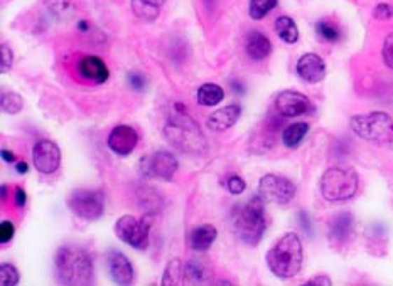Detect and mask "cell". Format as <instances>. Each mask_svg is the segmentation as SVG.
<instances>
[{
    "label": "cell",
    "instance_id": "obj_1",
    "mask_svg": "<svg viewBox=\"0 0 393 286\" xmlns=\"http://www.w3.org/2000/svg\"><path fill=\"white\" fill-rule=\"evenodd\" d=\"M164 136L174 148L188 155H206L208 140L201 127L186 111H174L164 127Z\"/></svg>",
    "mask_w": 393,
    "mask_h": 286
},
{
    "label": "cell",
    "instance_id": "obj_2",
    "mask_svg": "<svg viewBox=\"0 0 393 286\" xmlns=\"http://www.w3.org/2000/svg\"><path fill=\"white\" fill-rule=\"evenodd\" d=\"M231 229L243 243L256 246L267 229L266 201L260 196L251 197L245 204L233 206L230 213Z\"/></svg>",
    "mask_w": 393,
    "mask_h": 286
},
{
    "label": "cell",
    "instance_id": "obj_3",
    "mask_svg": "<svg viewBox=\"0 0 393 286\" xmlns=\"http://www.w3.org/2000/svg\"><path fill=\"white\" fill-rule=\"evenodd\" d=\"M302 259H304L302 243L296 233L284 234L267 252L268 268L280 280L296 276L302 268Z\"/></svg>",
    "mask_w": 393,
    "mask_h": 286
},
{
    "label": "cell",
    "instance_id": "obj_4",
    "mask_svg": "<svg viewBox=\"0 0 393 286\" xmlns=\"http://www.w3.org/2000/svg\"><path fill=\"white\" fill-rule=\"evenodd\" d=\"M55 268L57 280L64 285H88L93 280L92 258L80 248H60Z\"/></svg>",
    "mask_w": 393,
    "mask_h": 286
},
{
    "label": "cell",
    "instance_id": "obj_5",
    "mask_svg": "<svg viewBox=\"0 0 393 286\" xmlns=\"http://www.w3.org/2000/svg\"><path fill=\"white\" fill-rule=\"evenodd\" d=\"M351 130L366 142L393 148V118L383 111L357 115L350 120Z\"/></svg>",
    "mask_w": 393,
    "mask_h": 286
},
{
    "label": "cell",
    "instance_id": "obj_6",
    "mask_svg": "<svg viewBox=\"0 0 393 286\" xmlns=\"http://www.w3.org/2000/svg\"><path fill=\"white\" fill-rule=\"evenodd\" d=\"M358 173L350 167H331L321 177V194L329 202H343L357 194Z\"/></svg>",
    "mask_w": 393,
    "mask_h": 286
},
{
    "label": "cell",
    "instance_id": "obj_7",
    "mask_svg": "<svg viewBox=\"0 0 393 286\" xmlns=\"http://www.w3.org/2000/svg\"><path fill=\"white\" fill-rule=\"evenodd\" d=\"M66 204L73 214L85 221H97L105 213V196L102 190L78 189L69 194Z\"/></svg>",
    "mask_w": 393,
    "mask_h": 286
},
{
    "label": "cell",
    "instance_id": "obj_8",
    "mask_svg": "<svg viewBox=\"0 0 393 286\" xmlns=\"http://www.w3.org/2000/svg\"><path fill=\"white\" fill-rule=\"evenodd\" d=\"M151 217L137 219L134 215H122L115 224V234L120 241L128 244L134 250L144 251L149 246V234H151Z\"/></svg>",
    "mask_w": 393,
    "mask_h": 286
},
{
    "label": "cell",
    "instance_id": "obj_9",
    "mask_svg": "<svg viewBox=\"0 0 393 286\" xmlns=\"http://www.w3.org/2000/svg\"><path fill=\"white\" fill-rule=\"evenodd\" d=\"M296 185L294 182L285 179L282 176H275V173H267L260 179L258 184V196L266 202L272 204H289L294 197H296Z\"/></svg>",
    "mask_w": 393,
    "mask_h": 286
},
{
    "label": "cell",
    "instance_id": "obj_10",
    "mask_svg": "<svg viewBox=\"0 0 393 286\" xmlns=\"http://www.w3.org/2000/svg\"><path fill=\"white\" fill-rule=\"evenodd\" d=\"M179 169V162L171 152L159 150L152 155L142 157L140 160V173L147 179H160V180H172L174 173Z\"/></svg>",
    "mask_w": 393,
    "mask_h": 286
},
{
    "label": "cell",
    "instance_id": "obj_11",
    "mask_svg": "<svg viewBox=\"0 0 393 286\" xmlns=\"http://www.w3.org/2000/svg\"><path fill=\"white\" fill-rule=\"evenodd\" d=\"M32 164L44 176L55 173L61 165V150L51 140H39L32 148Z\"/></svg>",
    "mask_w": 393,
    "mask_h": 286
},
{
    "label": "cell",
    "instance_id": "obj_12",
    "mask_svg": "<svg viewBox=\"0 0 393 286\" xmlns=\"http://www.w3.org/2000/svg\"><path fill=\"white\" fill-rule=\"evenodd\" d=\"M275 108L285 118L302 117V115H308L309 111H312L311 99L305 94L299 93V91L292 90H285L282 93H279V96L275 99Z\"/></svg>",
    "mask_w": 393,
    "mask_h": 286
},
{
    "label": "cell",
    "instance_id": "obj_13",
    "mask_svg": "<svg viewBox=\"0 0 393 286\" xmlns=\"http://www.w3.org/2000/svg\"><path fill=\"white\" fill-rule=\"evenodd\" d=\"M106 143H109V148L113 153H117L120 157H127L137 147L139 134L135 131V128L128 125H118L110 131Z\"/></svg>",
    "mask_w": 393,
    "mask_h": 286
},
{
    "label": "cell",
    "instance_id": "obj_14",
    "mask_svg": "<svg viewBox=\"0 0 393 286\" xmlns=\"http://www.w3.org/2000/svg\"><path fill=\"white\" fill-rule=\"evenodd\" d=\"M296 69L301 80H304L305 83H311V85L321 83L326 78L324 61H322L321 56H317V54L314 52L301 56V59L297 61Z\"/></svg>",
    "mask_w": 393,
    "mask_h": 286
},
{
    "label": "cell",
    "instance_id": "obj_15",
    "mask_svg": "<svg viewBox=\"0 0 393 286\" xmlns=\"http://www.w3.org/2000/svg\"><path fill=\"white\" fill-rule=\"evenodd\" d=\"M109 271L115 285H130L134 281V266L123 252L110 251L106 256Z\"/></svg>",
    "mask_w": 393,
    "mask_h": 286
},
{
    "label": "cell",
    "instance_id": "obj_16",
    "mask_svg": "<svg viewBox=\"0 0 393 286\" xmlns=\"http://www.w3.org/2000/svg\"><path fill=\"white\" fill-rule=\"evenodd\" d=\"M78 73L81 74V78L95 83V85H103L110 78L109 68L98 56L81 57L78 61Z\"/></svg>",
    "mask_w": 393,
    "mask_h": 286
},
{
    "label": "cell",
    "instance_id": "obj_17",
    "mask_svg": "<svg viewBox=\"0 0 393 286\" xmlns=\"http://www.w3.org/2000/svg\"><path fill=\"white\" fill-rule=\"evenodd\" d=\"M240 115H242V108L238 105H228L221 110L214 111L213 115H209V118L206 120V127L209 128L211 131H221L230 130L231 127L240 120Z\"/></svg>",
    "mask_w": 393,
    "mask_h": 286
},
{
    "label": "cell",
    "instance_id": "obj_18",
    "mask_svg": "<svg viewBox=\"0 0 393 286\" xmlns=\"http://www.w3.org/2000/svg\"><path fill=\"white\" fill-rule=\"evenodd\" d=\"M245 49H247V54L250 59L262 61L272 52V43L266 34H262V32H258V31H254V32H250L247 37Z\"/></svg>",
    "mask_w": 393,
    "mask_h": 286
},
{
    "label": "cell",
    "instance_id": "obj_19",
    "mask_svg": "<svg viewBox=\"0 0 393 286\" xmlns=\"http://www.w3.org/2000/svg\"><path fill=\"white\" fill-rule=\"evenodd\" d=\"M218 229L211 224H202V226L196 227L189 236V243L194 251H206L209 250L211 244L216 241Z\"/></svg>",
    "mask_w": 393,
    "mask_h": 286
},
{
    "label": "cell",
    "instance_id": "obj_20",
    "mask_svg": "<svg viewBox=\"0 0 393 286\" xmlns=\"http://www.w3.org/2000/svg\"><path fill=\"white\" fill-rule=\"evenodd\" d=\"M165 0H130V6L134 14L140 20L152 22L159 17L160 9H163Z\"/></svg>",
    "mask_w": 393,
    "mask_h": 286
},
{
    "label": "cell",
    "instance_id": "obj_21",
    "mask_svg": "<svg viewBox=\"0 0 393 286\" xmlns=\"http://www.w3.org/2000/svg\"><path fill=\"white\" fill-rule=\"evenodd\" d=\"M225 98V90L216 83H205L198 90L196 99L201 106H216Z\"/></svg>",
    "mask_w": 393,
    "mask_h": 286
},
{
    "label": "cell",
    "instance_id": "obj_22",
    "mask_svg": "<svg viewBox=\"0 0 393 286\" xmlns=\"http://www.w3.org/2000/svg\"><path fill=\"white\" fill-rule=\"evenodd\" d=\"M353 233V215L347 213L338 214L331 222V238L334 241L343 243Z\"/></svg>",
    "mask_w": 393,
    "mask_h": 286
},
{
    "label": "cell",
    "instance_id": "obj_23",
    "mask_svg": "<svg viewBox=\"0 0 393 286\" xmlns=\"http://www.w3.org/2000/svg\"><path fill=\"white\" fill-rule=\"evenodd\" d=\"M275 32L287 44H294L299 41V29H297V24L294 22V19L289 17V15H280L275 20Z\"/></svg>",
    "mask_w": 393,
    "mask_h": 286
},
{
    "label": "cell",
    "instance_id": "obj_24",
    "mask_svg": "<svg viewBox=\"0 0 393 286\" xmlns=\"http://www.w3.org/2000/svg\"><path fill=\"white\" fill-rule=\"evenodd\" d=\"M309 134V125L304 122H299V123H294V125H289L287 128L284 130L282 134V142L285 147L289 148H296L299 147L302 140H304V136Z\"/></svg>",
    "mask_w": 393,
    "mask_h": 286
},
{
    "label": "cell",
    "instance_id": "obj_25",
    "mask_svg": "<svg viewBox=\"0 0 393 286\" xmlns=\"http://www.w3.org/2000/svg\"><path fill=\"white\" fill-rule=\"evenodd\" d=\"M184 283V263L181 259H171L163 276L164 286H174Z\"/></svg>",
    "mask_w": 393,
    "mask_h": 286
},
{
    "label": "cell",
    "instance_id": "obj_26",
    "mask_svg": "<svg viewBox=\"0 0 393 286\" xmlns=\"http://www.w3.org/2000/svg\"><path fill=\"white\" fill-rule=\"evenodd\" d=\"M279 0H250L248 14L254 20H262L267 14H270L275 9Z\"/></svg>",
    "mask_w": 393,
    "mask_h": 286
},
{
    "label": "cell",
    "instance_id": "obj_27",
    "mask_svg": "<svg viewBox=\"0 0 393 286\" xmlns=\"http://www.w3.org/2000/svg\"><path fill=\"white\" fill-rule=\"evenodd\" d=\"M2 110L9 115H18L24 108V99L20 94L9 91V93H2Z\"/></svg>",
    "mask_w": 393,
    "mask_h": 286
},
{
    "label": "cell",
    "instance_id": "obj_28",
    "mask_svg": "<svg viewBox=\"0 0 393 286\" xmlns=\"http://www.w3.org/2000/svg\"><path fill=\"white\" fill-rule=\"evenodd\" d=\"M205 281V268L196 261H189L184 264V283H202Z\"/></svg>",
    "mask_w": 393,
    "mask_h": 286
},
{
    "label": "cell",
    "instance_id": "obj_29",
    "mask_svg": "<svg viewBox=\"0 0 393 286\" xmlns=\"http://www.w3.org/2000/svg\"><path fill=\"white\" fill-rule=\"evenodd\" d=\"M19 271L14 264L4 263L0 266V285L2 286H15L19 283Z\"/></svg>",
    "mask_w": 393,
    "mask_h": 286
},
{
    "label": "cell",
    "instance_id": "obj_30",
    "mask_svg": "<svg viewBox=\"0 0 393 286\" xmlns=\"http://www.w3.org/2000/svg\"><path fill=\"white\" fill-rule=\"evenodd\" d=\"M316 32L319 34V37H322L324 41H329V43H336L339 39L338 29L334 27L333 24L324 22V20H321V22L316 24Z\"/></svg>",
    "mask_w": 393,
    "mask_h": 286
},
{
    "label": "cell",
    "instance_id": "obj_31",
    "mask_svg": "<svg viewBox=\"0 0 393 286\" xmlns=\"http://www.w3.org/2000/svg\"><path fill=\"white\" fill-rule=\"evenodd\" d=\"M44 3L49 7V10L55 12L56 15H68L73 10L71 0H44Z\"/></svg>",
    "mask_w": 393,
    "mask_h": 286
},
{
    "label": "cell",
    "instance_id": "obj_32",
    "mask_svg": "<svg viewBox=\"0 0 393 286\" xmlns=\"http://www.w3.org/2000/svg\"><path fill=\"white\" fill-rule=\"evenodd\" d=\"M0 54H2V61H0V71L9 73L11 68H12V61H14V54H12V49L6 43H4L2 48H0Z\"/></svg>",
    "mask_w": 393,
    "mask_h": 286
},
{
    "label": "cell",
    "instance_id": "obj_33",
    "mask_svg": "<svg viewBox=\"0 0 393 286\" xmlns=\"http://www.w3.org/2000/svg\"><path fill=\"white\" fill-rule=\"evenodd\" d=\"M226 187H228L230 194H233V196H240V194L245 192L247 184L240 176H231L230 179L226 180Z\"/></svg>",
    "mask_w": 393,
    "mask_h": 286
},
{
    "label": "cell",
    "instance_id": "obj_34",
    "mask_svg": "<svg viewBox=\"0 0 393 286\" xmlns=\"http://www.w3.org/2000/svg\"><path fill=\"white\" fill-rule=\"evenodd\" d=\"M383 61L388 68L393 69V32L385 37L383 43Z\"/></svg>",
    "mask_w": 393,
    "mask_h": 286
},
{
    "label": "cell",
    "instance_id": "obj_35",
    "mask_svg": "<svg viewBox=\"0 0 393 286\" xmlns=\"http://www.w3.org/2000/svg\"><path fill=\"white\" fill-rule=\"evenodd\" d=\"M14 234H15L14 224H12L11 221H2V224H0V243L6 244V243L12 241Z\"/></svg>",
    "mask_w": 393,
    "mask_h": 286
},
{
    "label": "cell",
    "instance_id": "obj_36",
    "mask_svg": "<svg viewBox=\"0 0 393 286\" xmlns=\"http://www.w3.org/2000/svg\"><path fill=\"white\" fill-rule=\"evenodd\" d=\"M127 81H128V86H130V88L135 90V91H142L144 88H146V85H147L146 78H144L142 74H139V73L128 74Z\"/></svg>",
    "mask_w": 393,
    "mask_h": 286
},
{
    "label": "cell",
    "instance_id": "obj_37",
    "mask_svg": "<svg viewBox=\"0 0 393 286\" xmlns=\"http://www.w3.org/2000/svg\"><path fill=\"white\" fill-rule=\"evenodd\" d=\"M375 17L382 19V20L392 19L393 17V7L388 6V3H380V6H376V9H375Z\"/></svg>",
    "mask_w": 393,
    "mask_h": 286
},
{
    "label": "cell",
    "instance_id": "obj_38",
    "mask_svg": "<svg viewBox=\"0 0 393 286\" xmlns=\"http://www.w3.org/2000/svg\"><path fill=\"white\" fill-rule=\"evenodd\" d=\"M15 206L19 207V209H22L24 206H26V202H27V194H26V190H24L22 187H15Z\"/></svg>",
    "mask_w": 393,
    "mask_h": 286
},
{
    "label": "cell",
    "instance_id": "obj_39",
    "mask_svg": "<svg viewBox=\"0 0 393 286\" xmlns=\"http://www.w3.org/2000/svg\"><path fill=\"white\" fill-rule=\"evenodd\" d=\"M308 285H326V286H329L331 280L326 276H317V278H314V280H309Z\"/></svg>",
    "mask_w": 393,
    "mask_h": 286
},
{
    "label": "cell",
    "instance_id": "obj_40",
    "mask_svg": "<svg viewBox=\"0 0 393 286\" xmlns=\"http://www.w3.org/2000/svg\"><path fill=\"white\" fill-rule=\"evenodd\" d=\"M2 159L6 160L7 164H14V162H15V155H14V152L6 150V148H4V150H2Z\"/></svg>",
    "mask_w": 393,
    "mask_h": 286
},
{
    "label": "cell",
    "instance_id": "obj_41",
    "mask_svg": "<svg viewBox=\"0 0 393 286\" xmlns=\"http://www.w3.org/2000/svg\"><path fill=\"white\" fill-rule=\"evenodd\" d=\"M15 169H18V173H27L29 165L26 164V162H19V164L15 165Z\"/></svg>",
    "mask_w": 393,
    "mask_h": 286
},
{
    "label": "cell",
    "instance_id": "obj_42",
    "mask_svg": "<svg viewBox=\"0 0 393 286\" xmlns=\"http://www.w3.org/2000/svg\"><path fill=\"white\" fill-rule=\"evenodd\" d=\"M78 29H80L81 32L88 31V24H86V20H80V22H78Z\"/></svg>",
    "mask_w": 393,
    "mask_h": 286
},
{
    "label": "cell",
    "instance_id": "obj_43",
    "mask_svg": "<svg viewBox=\"0 0 393 286\" xmlns=\"http://www.w3.org/2000/svg\"><path fill=\"white\" fill-rule=\"evenodd\" d=\"M6 196H7V187L6 185H2V199H6Z\"/></svg>",
    "mask_w": 393,
    "mask_h": 286
}]
</instances>
